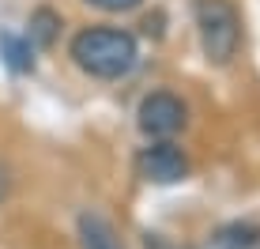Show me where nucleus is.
<instances>
[{
	"mask_svg": "<svg viewBox=\"0 0 260 249\" xmlns=\"http://www.w3.org/2000/svg\"><path fill=\"white\" fill-rule=\"evenodd\" d=\"M79 238H83V249H121L113 227L102 215H94V211L79 215Z\"/></svg>",
	"mask_w": 260,
	"mask_h": 249,
	"instance_id": "7",
	"label": "nucleus"
},
{
	"mask_svg": "<svg viewBox=\"0 0 260 249\" xmlns=\"http://www.w3.org/2000/svg\"><path fill=\"white\" fill-rule=\"evenodd\" d=\"M68 57L91 79H124L140 60V42L124 26H83L72 38Z\"/></svg>",
	"mask_w": 260,
	"mask_h": 249,
	"instance_id": "1",
	"label": "nucleus"
},
{
	"mask_svg": "<svg viewBox=\"0 0 260 249\" xmlns=\"http://www.w3.org/2000/svg\"><path fill=\"white\" fill-rule=\"evenodd\" d=\"M91 8H98V12H132V8H140L143 0H87Z\"/></svg>",
	"mask_w": 260,
	"mask_h": 249,
	"instance_id": "9",
	"label": "nucleus"
},
{
	"mask_svg": "<svg viewBox=\"0 0 260 249\" xmlns=\"http://www.w3.org/2000/svg\"><path fill=\"white\" fill-rule=\"evenodd\" d=\"M8 189H12V174H8V166L0 163V204H4V197H8Z\"/></svg>",
	"mask_w": 260,
	"mask_h": 249,
	"instance_id": "10",
	"label": "nucleus"
},
{
	"mask_svg": "<svg viewBox=\"0 0 260 249\" xmlns=\"http://www.w3.org/2000/svg\"><path fill=\"white\" fill-rule=\"evenodd\" d=\"M60 26H64V19H60V12H53L49 4L34 8L30 12V23H26V38H30L34 49H53L60 38Z\"/></svg>",
	"mask_w": 260,
	"mask_h": 249,
	"instance_id": "6",
	"label": "nucleus"
},
{
	"mask_svg": "<svg viewBox=\"0 0 260 249\" xmlns=\"http://www.w3.org/2000/svg\"><path fill=\"white\" fill-rule=\"evenodd\" d=\"M196 34H200L204 60L215 68H226L241 49V12L234 0H196Z\"/></svg>",
	"mask_w": 260,
	"mask_h": 249,
	"instance_id": "2",
	"label": "nucleus"
},
{
	"mask_svg": "<svg viewBox=\"0 0 260 249\" xmlns=\"http://www.w3.org/2000/svg\"><path fill=\"white\" fill-rule=\"evenodd\" d=\"M260 245V230L249 223H230L215 234V249H256Z\"/></svg>",
	"mask_w": 260,
	"mask_h": 249,
	"instance_id": "8",
	"label": "nucleus"
},
{
	"mask_svg": "<svg viewBox=\"0 0 260 249\" xmlns=\"http://www.w3.org/2000/svg\"><path fill=\"white\" fill-rule=\"evenodd\" d=\"M136 174L151 185H177L189 177V155L174 140H151L136 151Z\"/></svg>",
	"mask_w": 260,
	"mask_h": 249,
	"instance_id": "4",
	"label": "nucleus"
},
{
	"mask_svg": "<svg viewBox=\"0 0 260 249\" xmlns=\"http://www.w3.org/2000/svg\"><path fill=\"white\" fill-rule=\"evenodd\" d=\"M0 60H4L8 72L26 76L34 72V46L26 34H12V30H0Z\"/></svg>",
	"mask_w": 260,
	"mask_h": 249,
	"instance_id": "5",
	"label": "nucleus"
},
{
	"mask_svg": "<svg viewBox=\"0 0 260 249\" xmlns=\"http://www.w3.org/2000/svg\"><path fill=\"white\" fill-rule=\"evenodd\" d=\"M136 124L147 140H174L189 124V106L174 91H151V95H143V102L136 110Z\"/></svg>",
	"mask_w": 260,
	"mask_h": 249,
	"instance_id": "3",
	"label": "nucleus"
}]
</instances>
